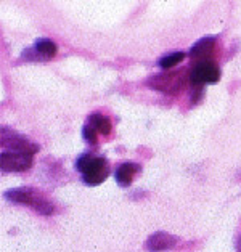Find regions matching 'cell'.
I'll return each mask as SVG.
<instances>
[{"label":"cell","instance_id":"cell-1","mask_svg":"<svg viewBox=\"0 0 241 252\" xmlns=\"http://www.w3.org/2000/svg\"><path fill=\"white\" fill-rule=\"evenodd\" d=\"M5 199L13 202V204H23L33 207L40 215H52L55 212V206L48 201L47 196L33 187H18L7 189L3 193Z\"/></svg>","mask_w":241,"mask_h":252},{"label":"cell","instance_id":"cell-2","mask_svg":"<svg viewBox=\"0 0 241 252\" xmlns=\"http://www.w3.org/2000/svg\"><path fill=\"white\" fill-rule=\"evenodd\" d=\"M76 170L80 174V178L85 185L97 187L108 178L109 164L104 158L85 153L76 159Z\"/></svg>","mask_w":241,"mask_h":252},{"label":"cell","instance_id":"cell-3","mask_svg":"<svg viewBox=\"0 0 241 252\" xmlns=\"http://www.w3.org/2000/svg\"><path fill=\"white\" fill-rule=\"evenodd\" d=\"M187 79H190V72L183 69L177 71H163L159 74H154L146 81V85L153 90L161 92L166 95H175L183 87Z\"/></svg>","mask_w":241,"mask_h":252},{"label":"cell","instance_id":"cell-4","mask_svg":"<svg viewBox=\"0 0 241 252\" xmlns=\"http://www.w3.org/2000/svg\"><path fill=\"white\" fill-rule=\"evenodd\" d=\"M220 79V69L214 61H200L190 69V84L193 89L201 94V89L205 85H214Z\"/></svg>","mask_w":241,"mask_h":252},{"label":"cell","instance_id":"cell-5","mask_svg":"<svg viewBox=\"0 0 241 252\" xmlns=\"http://www.w3.org/2000/svg\"><path fill=\"white\" fill-rule=\"evenodd\" d=\"M0 141H2L3 151H16V153H29V155H35L39 151V145L33 143L28 137L11 130L8 127L2 128V135H0Z\"/></svg>","mask_w":241,"mask_h":252},{"label":"cell","instance_id":"cell-6","mask_svg":"<svg viewBox=\"0 0 241 252\" xmlns=\"http://www.w3.org/2000/svg\"><path fill=\"white\" fill-rule=\"evenodd\" d=\"M34 155L29 153H16V151H2L0 155V169L2 172H23L33 167Z\"/></svg>","mask_w":241,"mask_h":252},{"label":"cell","instance_id":"cell-7","mask_svg":"<svg viewBox=\"0 0 241 252\" xmlns=\"http://www.w3.org/2000/svg\"><path fill=\"white\" fill-rule=\"evenodd\" d=\"M57 44L50 39H37L34 42V47L33 48H28L21 53V57L24 60H29V61H45V60H50L57 55Z\"/></svg>","mask_w":241,"mask_h":252},{"label":"cell","instance_id":"cell-8","mask_svg":"<svg viewBox=\"0 0 241 252\" xmlns=\"http://www.w3.org/2000/svg\"><path fill=\"white\" fill-rule=\"evenodd\" d=\"M177 244V238L174 235H169L166 231H156L146 239V251L148 252H164L169 249H174Z\"/></svg>","mask_w":241,"mask_h":252},{"label":"cell","instance_id":"cell-9","mask_svg":"<svg viewBox=\"0 0 241 252\" xmlns=\"http://www.w3.org/2000/svg\"><path fill=\"white\" fill-rule=\"evenodd\" d=\"M214 47H215V37H212V35H206V37L195 42L193 47L190 48L188 57L191 60H195L196 63H200V61H207L211 58V55L214 53Z\"/></svg>","mask_w":241,"mask_h":252},{"label":"cell","instance_id":"cell-10","mask_svg":"<svg viewBox=\"0 0 241 252\" xmlns=\"http://www.w3.org/2000/svg\"><path fill=\"white\" fill-rule=\"evenodd\" d=\"M140 172V165L135 162H124L114 172V178L117 182V185L121 187H129L134 180V177Z\"/></svg>","mask_w":241,"mask_h":252},{"label":"cell","instance_id":"cell-11","mask_svg":"<svg viewBox=\"0 0 241 252\" xmlns=\"http://www.w3.org/2000/svg\"><path fill=\"white\" fill-rule=\"evenodd\" d=\"M87 121H89L87 124H90L92 127H94L98 133H102V135H109V132H111V122H109V119L106 118V116L98 114V113H94L92 116H89V119H87Z\"/></svg>","mask_w":241,"mask_h":252},{"label":"cell","instance_id":"cell-12","mask_svg":"<svg viewBox=\"0 0 241 252\" xmlns=\"http://www.w3.org/2000/svg\"><path fill=\"white\" fill-rule=\"evenodd\" d=\"M185 57H187V55H185L183 52H174V53L164 55V57L158 61V64H159L161 69H164V71H171L174 66H177L178 63H182Z\"/></svg>","mask_w":241,"mask_h":252},{"label":"cell","instance_id":"cell-13","mask_svg":"<svg viewBox=\"0 0 241 252\" xmlns=\"http://www.w3.org/2000/svg\"><path fill=\"white\" fill-rule=\"evenodd\" d=\"M82 138L87 141L90 146H95L98 141V132L90 124H85L82 127Z\"/></svg>","mask_w":241,"mask_h":252},{"label":"cell","instance_id":"cell-14","mask_svg":"<svg viewBox=\"0 0 241 252\" xmlns=\"http://www.w3.org/2000/svg\"><path fill=\"white\" fill-rule=\"evenodd\" d=\"M238 252H241V238H240V241H238Z\"/></svg>","mask_w":241,"mask_h":252}]
</instances>
